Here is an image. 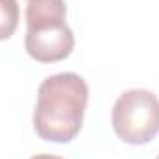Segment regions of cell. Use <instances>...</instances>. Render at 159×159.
Here are the masks:
<instances>
[{"label": "cell", "mask_w": 159, "mask_h": 159, "mask_svg": "<svg viewBox=\"0 0 159 159\" xmlns=\"http://www.w3.org/2000/svg\"><path fill=\"white\" fill-rule=\"evenodd\" d=\"M20 9L17 0H0V41H7L19 28Z\"/></svg>", "instance_id": "obj_4"}, {"label": "cell", "mask_w": 159, "mask_h": 159, "mask_svg": "<svg viewBox=\"0 0 159 159\" xmlns=\"http://www.w3.org/2000/svg\"><path fill=\"white\" fill-rule=\"evenodd\" d=\"M89 85L76 72H59L43 80L34 109V129L43 141L70 143L83 126Z\"/></svg>", "instance_id": "obj_1"}, {"label": "cell", "mask_w": 159, "mask_h": 159, "mask_svg": "<svg viewBox=\"0 0 159 159\" xmlns=\"http://www.w3.org/2000/svg\"><path fill=\"white\" fill-rule=\"evenodd\" d=\"M111 124L122 143L143 146L159 133V98L146 89H129L117 98Z\"/></svg>", "instance_id": "obj_3"}, {"label": "cell", "mask_w": 159, "mask_h": 159, "mask_svg": "<svg viewBox=\"0 0 159 159\" xmlns=\"http://www.w3.org/2000/svg\"><path fill=\"white\" fill-rule=\"evenodd\" d=\"M65 0H30L26 6L28 56L39 63H57L74 50V34L65 20Z\"/></svg>", "instance_id": "obj_2"}, {"label": "cell", "mask_w": 159, "mask_h": 159, "mask_svg": "<svg viewBox=\"0 0 159 159\" xmlns=\"http://www.w3.org/2000/svg\"><path fill=\"white\" fill-rule=\"evenodd\" d=\"M30 159H63L59 157V156H50V154H37V156H34V157Z\"/></svg>", "instance_id": "obj_5"}, {"label": "cell", "mask_w": 159, "mask_h": 159, "mask_svg": "<svg viewBox=\"0 0 159 159\" xmlns=\"http://www.w3.org/2000/svg\"><path fill=\"white\" fill-rule=\"evenodd\" d=\"M28 2H30V0H28Z\"/></svg>", "instance_id": "obj_7"}, {"label": "cell", "mask_w": 159, "mask_h": 159, "mask_svg": "<svg viewBox=\"0 0 159 159\" xmlns=\"http://www.w3.org/2000/svg\"><path fill=\"white\" fill-rule=\"evenodd\" d=\"M156 159H159V156H157V157H156Z\"/></svg>", "instance_id": "obj_6"}]
</instances>
